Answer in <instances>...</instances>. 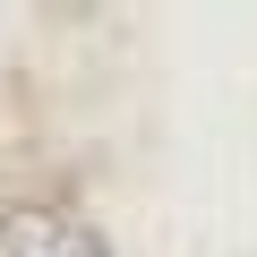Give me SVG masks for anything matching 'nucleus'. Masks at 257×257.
Listing matches in <instances>:
<instances>
[{
    "instance_id": "obj_1",
    "label": "nucleus",
    "mask_w": 257,
    "mask_h": 257,
    "mask_svg": "<svg viewBox=\"0 0 257 257\" xmlns=\"http://www.w3.org/2000/svg\"><path fill=\"white\" fill-rule=\"evenodd\" d=\"M0 257H111V240L86 223V214H60V206H26L0 223Z\"/></svg>"
}]
</instances>
